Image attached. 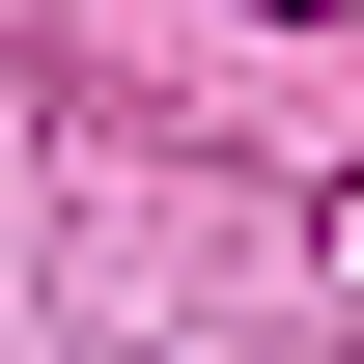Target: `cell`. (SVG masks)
I'll return each mask as SVG.
<instances>
[{"label":"cell","instance_id":"cell-1","mask_svg":"<svg viewBox=\"0 0 364 364\" xmlns=\"http://www.w3.org/2000/svg\"><path fill=\"white\" fill-rule=\"evenodd\" d=\"M252 28H364V0H252Z\"/></svg>","mask_w":364,"mask_h":364}]
</instances>
